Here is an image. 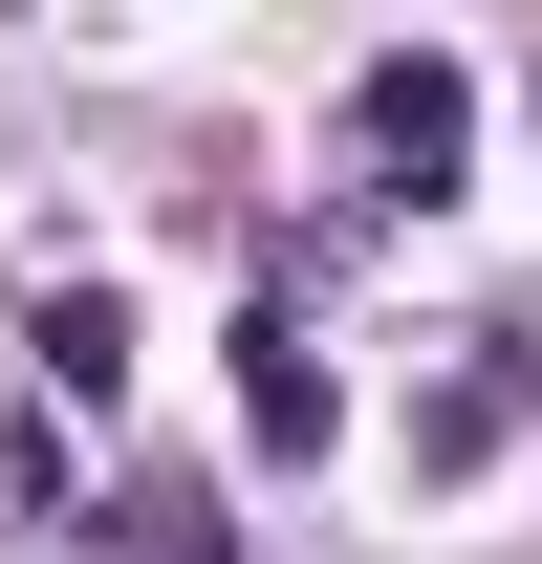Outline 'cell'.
<instances>
[{
    "label": "cell",
    "instance_id": "1",
    "mask_svg": "<svg viewBox=\"0 0 542 564\" xmlns=\"http://www.w3.org/2000/svg\"><path fill=\"white\" fill-rule=\"evenodd\" d=\"M347 152H369V196H391V217H434V196L477 174V66H456V44H369Z\"/></svg>",
    "mask_w": 542,
    "mask_h": 564
},
{
    "label": "cell",
    "instance_id": "2",
    "mask_svg": "<svg viewBox=\"0 0 542 564\" xmlns=\"http://www.w3.org/2000/svg\"><path fill=\"white\" fill-rule=\"evenodd\" d=\"M521 434H542V326H477V348L412 391V478H499Z\"/></svg>",
    "mask_w": 542,
    "mask_h": 564
},
{
    "label": "cell",
    "instance_id": "3",
    "mask_svg": "<svg viewBox=\"0 0 542 564\" xmlns=\"http://www.w3.org/2000/svg\"><path fill=\"white\" fill-rule=\"evenodd\" d=\"M239 434H261V456H326V434H347V391H326V348H304L282 304H261V326H239Z\"/></svg>",
    "mask_w": 542,
    "mask_h": 564
},
{
    "label": "cell",
    "instance_id": "4",
    "mask_svg": "<svg viewBox=\"0 0 542 564\" xmlns=\"http://www.w3.org/2000/svg\"><path fill=\"white\" fill-rule=\"evenodd\" d=\"M22 348H44L66 413H109V391H131V304H109V282H44V326H22Z\"/></svg>",
    "mask_w": 542,
    "mask_h": 564
}]
</instances>
